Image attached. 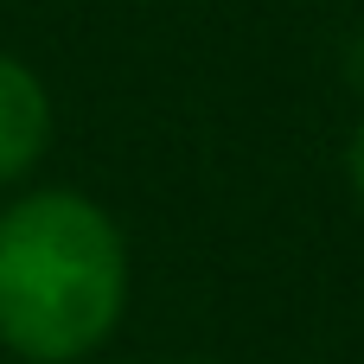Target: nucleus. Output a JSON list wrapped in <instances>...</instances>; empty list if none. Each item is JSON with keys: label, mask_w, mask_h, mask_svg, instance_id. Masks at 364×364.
Here are the masks:
<instances>
[{"label": "nucleus", "mask_w": 364, "mask_h": 364, "mask_svg": "<svg viewBox=\"0 0 364 364\" xmlns=\"http://www.w3.org/2000/svg\"><path fill=\"white\" fill-rule=\"evenodd\" d=\"M346 173H352V192H358V205H364V122H358V134H352V154H346Z\"/></svg>", "instance_id": "7ed1b4c3"}, {"label": "nucleus", "mask_w": 364, "mask_h": 364, "mask_svg": "<svg viewBox=\"0 0 364 364\" xmlns=\"http://www.w3.org/2000/svg\"><path fill=\"white\" fill-rule=\"evenodd\" d=\"M128 314V237L70 186L0 205V346L26 364L96 358Z\"/></svg>", "instance_id": "f257e3e1"}, {"label": "nucleus", "mask_w": 364, "mask_h": 364, "mask_svg": "<svg viewBox=\"0 0 364 364\" xmlns=\"http://www.w3.org/2000/svg\"><path fill=\"white\" fill-rule=\"evenodd\" d=\"M51 147V90L45 77L0 51V186H19Z\"/></svg>", "instance_id": "f03ea898"}]
</instances>
